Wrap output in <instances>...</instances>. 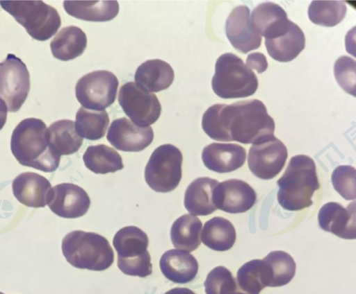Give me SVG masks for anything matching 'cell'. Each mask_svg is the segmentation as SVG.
<instances>
[{"label":"cell","mask_w":356,"mask_h":294,"mask_svg":"<svg viewBox=\"0 0 356 294\" xmlns=\"http://www.w3.org/2000/svg\"><path fill=\"white\" fill-rule=\"evenodd\" d=\"M0 5L36 40H49L60 26L57 10L42 1H0Z\"/></svg>","instance_id":"7"},{"label":"cell","mask_w":356,"mask_h":294,"mask_svg":"<svg viewBox=\"0 0 356 294\" xmlns=\"http://www.w3.org/2000/svg\"><path fill=\"white\" fill-rule=\"evenodd\" d=\"M263 260L270 275V287L282 286L289 283L296 273V265L292 257L282 250L270 252Z\"/></svg>","instance_id":"33"},{"label":"cell","mask_w":356,"mask_h":294,"mask_svg":"<svg viewBox=\"0 0 356 294\" xmlns=\"http://www.w3.org/2000/svg\"><path fill=\"white\" fill-rule=\"evenodd\" d=\"M250 69H254L259 74L265 71L268 67L266 56L259 52L252 53L246 59V64Z\"/></svg>","instance_id":"38"},{"label":"cell","mask_w":356,"mask_h":294,"mask_svg":"<svg viewBox=\"0 0 356 294\" xmlns=\"http://www.w3.org/2000/svg\"><path fill=\"white\" fill-rule=\"evenodd\" d=\"M51 146L59 155L77 152L83 144V138L76 132L74 122L61 119L51 123L48 128Z\"/></svg>","instance_id":"29"},{"label":"cell","mask_w":356,"mask_h":294,"mask_svg":"<svg viewBox=\"0 0 356 294\" xmlns=\"http://www.w3.org/2000/svg\"><path fill=\"white\" fill-rule=\"evenodd\" d=\"M0 294H4V293H3L0 292Z\"/></svg>","instance_id":"42"},{"label":"cell","mask_w":356,"mask_h":294,"mask_svg":"<svg viewBox=\"0 0 356 294\" xmlns=\"http://www.w3.org/2000/svg\"><path fill=\"white\" fill-rule=\"evenodd\" d=\"M277 184V201L283 209L298 211L310 207L314 191L320 188L313 159L305 155L292 157Z\"/></svg>","instance_id":"3"},{"label":"cell","mask_w":356,"mask_h":294,"mask_svg":"<svg viewBox=\"0 0 356 294\" xmlns=\"http://www.w3.org/2000/svg\"><path fill=\"white\" fill-rule=\"evenodd\" d=\"M202 127L216 141L255 144L273 136L275 126L265 105L250 99L211 105L202 116Z\"/></svg>","instance_id":"1"},{"label":"cell","mask_w":356,"mask_h":294,"mask_svg":"<svg viewBox=\"0 0 356 294\" xmlns=\"http://www.w3.org/2000/svg\"><path fill=\"white\" fill-rule=\"evenodd\" d=\"M83 160L86 168L97 174L115 173L124 167L120 155L105 144L88 146Z\"/></svg>","instance_id":"30"},{"label":"cell","mask_w":356,"mask_h":294,"mask_svg":"<svg viewBox=\"0 0 356 294\" xmlns=\"http://www.w3.org/2000/svg\"><path fill=\"white\" fill-rule=\"evenodd\" d=\"M175 78L174 70L160 59L148 60L136 71L135 83L148 92H159L168 88Z\"/></svg>","instance_id":"22"},{"label":"cell","mask_w":356,"mask_h":294,"mask_svg":"<svg viewBox=\"0 0 356 294\" xmlns=\"http://www.w3.org/2000/svg\"><path fill=\"white\" fill-rule=\"evenodd\" d=\"M250 17L254 31L265 39L274 38L284 33L291 23L285 10L273 2L259 4L253 9Z\"/></svg>","instance_id":"20"},{"label":"cell","mask_w":356,"mask_h":294,"mask_svg":"<svg viewBox=\"0 0 356 294\" xmlns=\"http://www.w3.org/2000/svg\"><path fill=\"white\" fill-rule=\"evenodd\" d=\"M211 86L220 98H245L255 93L258 80L242 59L234 53H225L216 60Z\"/></svg>","instance_id":"5"},{"label":"cell","mask_w":356,"mask_h":294,"mask_svg":"<svg viewBox=\"0 0 356 294\" xmlns=\"http://www.w3.org/2000/svg\"><path fill=\"white\" fill-rule=\"evenodd\" d=\"M113 245L118 253V267L125 275L145 277L152 273L147 234L136 226H127L115 234Z\"/></svg>","instance_id":"6"},{"label":"cell","mask_w":356,"mask_h":294,"mask_svg":"<svg viewBox=\"0 0 356 294\" xmlns=\"http://www.w3.org/2000/svg\"><path fill=\"white\" fill-rule=\"evenodd\" d=\"M63 7L68 15L91 21H110L119 11L117 1H65Z\"/></svg>","instance_id":"25"},{"label":"cell","mask_w":356,"mask_h":294,"mask_svg":"<svg viewBox=\"0 0 356 294\" xmlns=\"http://www.w3.org/2000/svg\"><path fill=\"white\" fill-rule=\"evenodd\" d=\"M346 10L342 1H313L308 8V16L315 24L334 26L343 19Z\"/></svg>","instance_id":"34"},{"label":"cell","mask_w":356,"mask_h":294,"mask_svg":"<svg viewBox=\"0 0 356 294\" xmlns=\"http://www.w3.org/2000/svg\"><path fill=\"white\" fill-rule=\"evenodd\" d=\"M87 46L85 33L75 26L63 28L54 37L50 44L54 58L67 61L81 55Z\"/></svg>","instance_id":"26"},{"label":"cell","mask_w":356,"mask_h":294,"mask_svg":"<svg viewBox=\"0 0 356 294\" xmlns=\"http://www.w3.org/2000/svg\"><path fill=\"white\" fill-rule=\"evenodd\" d=\"M106 139L118 150L139 152L152 142L154 132L150 126H138L127 118L122 117L112 121Z\"/></svg>","instance_id":"14"},{"label":"cell","mask_w":356,"mask_h":294,"mask_svg":"<svg viewBox=\"0 0 356 294\" xmlns=\"http://www.w3.org/2000/svg\"><path fill=\"white\" fill-rule=\"evenodd\" d=\"M204 286L206 294H224L238 287L236 279L224 266L212 269L207 275Z\"/></svg>","instance_id":"36"},{"label":"cell","mask_w":356,"mask_h":294,"mask_svg":"<svg viewBox=\"0 0 356 294\" xmlns=\"http://www.w3.org/2000/svg\"><path fill=\"white\" fill-rule=\"evenodd\" d=\"M8 107L5 101L0 98V130L4 126L7 119Z\"/></svg>","instance_id":"39"},{"label":"cell","mask_w":356,"mask_h":294,"mask_svg":"<svg viewBox=\"0 0 356 294\" xmlns=\"http://www.w3.org/2000/svg\"><path fill=\"white\" fill-rule=\"evenodd\" d=\"M224 294H247L238 287L225 292Z\"/></svg>","instance_id":"41"},{"label":"cell","mask_w":356,"mask_h":294,"mask_svg":"<svg viewBox=\"0 0 356 294\" xmlns=\"http://www.w3.org/2000/svg\"><path fill=\"white\" fill-rule=\"evenodd\" d=\"M236 236L232 223L225 218L216 216L204 223L201 240L210 249L222 252L232 248Z\"/></svg>","instance_id":"28"},{"label":"cell","mask_w":356,"mask_h":294,"mask_svg":"<svg viewBox=\"0 0 356 294\" xmlns=\"http://www.w3.org/2000/svg\"><path fill=\"white\" fill-rule=\"evenodd\" d=\"M236 280L240 289L247 294H259L264 288L269 286V268L263 259L251 260L238 270Z\"/></svg>","instance_id":"31"},{"label":"cell","mask_w":356,"mask_h":294,"mask_svg":"<svg viewBox=\"0 0 356 294\" xmlns=\"http://www.w3.org/2000/svg\"><path fill=\"white\" fill-rule=\"evenodd\" d=\"M318 220L326 232L345 239L356 238L355 201L346 208L338 202H327L320 209Z\"/></svg>","instance_id":"17"},{"label":"cell","mask_w":356,"mask_h":294,"mask_svg":"<svg viewBox=\"0 0 356 294\" xmlns=\"http://www.w3.org/2000/svg\"><path fill=\"white\" fill-rule=\"evenodd\" d=\"M305 38L302 29L291 21L284 33L270 39H265V46L269 55L281 62L295 59L304 49Z\"/></svg>","instance_id":"24"},{"label":"cell","mask_w":356,"mask_h":294,"mask_svg":"<svg viewBox=\"0 0 356 294\" xmlns=\"http://www.w3.org/2000/svg\"><path fill=\"white\" fill-rule=\"evenodd\" d=\"M10 149L22 166L45 173L53 172L59 166L60 155L51 146L48 128L41 119L20 121L13 132Z\"/></svg>","instance_id":"2"},{"label":"cell","mask_w":356,"mask_h":294,"mask_svg":"<svg viewBox=\"0 0 356 294\" xmlns=\"http://www.w3.org/2000/svg\"><path fill=\"white\" fill-rule=\"evenodd\" d=\"M61 247L67 261L76 268L102 271L114 261L109 242L97 233L72 231L63 238Z\"/></svg>","instance_id":"4"},{"label":"cell","mask_w":356,"mask_h":294,"mask_svg":"<svg viewBox=\"0 0 356 294\" xmlns=\"http://www.w3.org/2000/svg\"><path fill=\"white\" fill-rule=\"evenodd\" d=\"M109 121L105 110H90L81 107L76 114V132L82 138L98 140L105 135Z\"/></svg>","instance_id":"32"},{"label":"cell","mask_w":356,"mask_h":294,"mask_svg":"<svg viewBox=\"0 0 356 294\" xmlns=\"http://www.w3.org/2000/svg\"><path fill=\"white\" fill-rule=\"evenodd\" d=\"M13 192L22 204L33 208L44 207L49 202L52 187L44 176L33 172H24L13 181Z\"/></svg>","instance_id":"18"},{"label":"cell","mask_w":356,"mask_h":294,"mask_svg":"<svg viewBox=\"0 0 356 294\" xmlns=\"http://www.w3.org/2000/svg\"><path fill=\"white\" fill-rule=\"evenodd\" d=\"M182 162L178 148L168 144L161 145L153 151L145 168L146 183L156 192L173 191L181 180Z\"/></svg>","instance_id":"8"},{"label":"cell","mask_w":356,"mask_h":294,"mask_svg":"<svg viewBox=\"0 0 356 294\" xmlns=\"http://www.w3.org/2000/svg\"><path fill=\"white\" fill-rule=\"evenodd\" d=\"M30 89V76L26 64L9 53L0 63V98L8 111H18L26 101Z\"/></svg>","instance_id":"10"},{"label":"cell","mask_w":356,"mask_h":294,"mask_svg":"<svg viewBox=\"0 0 356 294\" xmlns=\"http://www.w3.org/2000/svg\"><path fill=\"white\" fill-rule=\"evenodd\" d=\"M355 175V168L348 165L339 166L332 173L334 189L346 200L356 198Z\"/></svg>","instance_id":"35"},{"label":"cell","mask_w":356,"mask_h":294,"mask_svg":"<svg viewBox=\"0 0 356 294\" xmlns=\"http://www.w3.org/2000/svg\"><path fill=\"white\" fill-rule=\"evenodd\" d=\"M288 157L284 143L271 136L250 148L248 164L250 171L262 180H270L282 170Z\"/></svg>","instance_id":"12"},{"label":"cell","mask_w":356,"mask_h":294,"mask_svg":"<svg viewBox=\"0 0 356 294\" xmlns=\"http://www.w3.org/2000/svg\"><path fill=\"white\" fill-rule=\"evenodd\" d=\"M163 275L176 284H186L194 279L198 272V263L189 252L171 249L165 252L159 262Z\"/></svg>","instance_id":"21"},{"label":"cell","mask_w":356,"mask_h":294,"mask_svg":"<svg viewBox=\"0 0 356 294\" xmlns=\"http://www.w3.org/2000/svg\"><path fill=\"white\" fill-rule=\"evenodd\" d=\"M118 103L127 116L138 126H149L161 115V105L156 96L134 82H128L120 87Z\"/></svg>","instance_id":"11"},{"label":"cell","mask_w":356,"mask_h":294,"mask_svg":"<svg viewBox=\"0 0 356 294\" xmlns=\"http://www.w3.org/2000/svg\"><path fill=\"white\" fill-rule=\"evenodd\" d=\"M257 200V193L247 182L230 179L219 182L213 192V202L217 209L231 214L243 213L250 209Z\"/></svg>","instance_id":"13"},{"label":"cell","mask_w":356,"mask_h":294,"mask_svg":"<svg viewBox=\"0 0 356 294\" xmlns=\"http://www.w3.org/2000/svg\"><path fill=\"white\" fill-rule=\"evenodd\" d=\"M50 210L65 218H76L85 215L90 205L87 192L72 183H61L52 188L48 202Z\"/></svg>","instance_id":"15"},{"label":"cell","mask_w":356,"mask_h":294,"mask_svg":"<svg viewBox=\"0 0 356 294\" xmlns=\"http://www.w3.org/2000/svg\"><path fill=\"white\" fill-rule=\"evenodd\" d=\"M355 60L346 55L338 58L334 66V76L338 84L353 96H355Z\"/></svg>","instance_id":"37"},{"label":"cell","mask_w":356,"mask_h":294,"mask_svg":"<svg viewBox=\"0 0 356 294\" xmlns=\"http://www.w3.org/2000/svg\"><path fill=\"white\" fill-rule=\"evenodd\" d=\"M201 220L191 214L176 219L170 229V239L175 248L186 252L196 250L201 243Z\"/></svg>","instance_id":"27"},{"label":"cell","mask_w":356,"mask_h":294,"mask_svg":"<svg viewBox=\"0 0 356 294\" xmlns=\"http://www.w3.org/2000/svg\"><path fill=\"white\" fill-rule=\"evenodd\" d=\"M250 13L248 6H238L232 10L226 21L227 37L242 53L258 49L261 43V37L252 26Z\"/></svg>","instance_id":"16"},{"label":"cell","mask_w":356,"mask_h":294,"mask_svg":"<svg viewBox=\"0 0 356 294\" xmlns=\"http://www.w3.org/2000/svg\"><path fill=\"white\" fill-rule=\"evenodd\" d=\"M218 181L209 177L194 180L187 187L184 194V207L195 216H207L217 208L213 202V192Z\"/></svg>","instance_id":"23"},{"label":"cell","mask_w":356,"mask_h":294,"mask_svg":"<svg viewBox=\"0 0 356 294\" xmlns=\"http://www.w3.org/2000/svg\"><path fill=\"white\" fill-rule=\"evenodd\" d=\"M245 159V149L237 144L211 143L204 148L202 153L204 166L220 173L241 168Z\"/></svg>","instance_id":"19"},{"label":"cell","mask_w":356,"mask_h":294,"mask_svg":"<svg viewBox=\"0 0 356 294\" xmlns=\"http://www.w3.org/2000/svg\"><path fill=\"white\" fill-rule=\"evenodd\" d=\"M164 294H195V293L189 288L177 287V288H172V289L168 291Z\"/></svg>","instance_id":"40"},{"label":"cell","mask_w":356,"mask_h":294,"mask_svg":"<svg viewBox=\"0 0 356 294\" xmlns=\"http://www.w3.org/2000/svg\"><path fill=\"white\" fill-rule=\"evenodd\" d=\"M118 80L106 70H98L82 76L75 87L76 98L83 107L101 111L112 105L116 97Z\"/></svg>","instance_id":"9"}]
</instances>
